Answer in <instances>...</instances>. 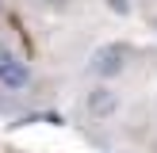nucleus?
I'll return each instance as SVG.
<instances>
[{
    "instance_id": "obj_5",
    "label": "nucleus",
    "mask_w": 157,
    "mask_h": 153,
    "mask_svg": "<svg viewBox=\"0 0 157 153\" xmlns=\"http://www.w3.org/2000/svg\"><path fill=\"white\" fill-rule=\"evenodd\" d=\"M8 61H12V54H8V46H4V42H0V69H4V65H8Z\"/></svg>"
},
{
    "instance_id": "obj_4",
    "label": "nucleus",
    "mask_w": 157,
    "mask_h": 153,
    "mask_svg": "<svg viewBox=\"0 0 157 153\" xmlns=\"http://www.w3.org/2000/svg\"><path fill=\"white\" fill-rule=\"evenodd\" d=\"M107 8H111V12H119V15H127V12H130L127 0H107Z\"/></svg>"
},
{
    "instance_id": "obj_3",
    "label": "nucleus",
    "mask_w": 157,
    "mask_h": 153,
    "mask_svg": "<svg viewBox=\"0 0 157 153\" xmlns=\"http://www.w3.org/2000/svg\"><path fill=\"white\" fill-rule=\"evenodd\" d=\"M27 80H31V73H27V65L23 61H8L4 69H0V84L4 88H12V92H19V88H27Z\"/></svg>"
},
{
    "instance_id": "obj_1",
    "label": "nucleus",
    "mask_w": 157,
    "mask_h": 153,
    "mask_svg": "<svg viewBox=\"0 0 157 153\" xmlns=\"http://www.w3.org/2000/svg\"><path fill=\"white\" fill-rule=\"evenodd\" d=\"M123 65H127V46L111 42V46H104V50L92 54V65H88V69H92L96 76H115Z\"/></svg>"
},
{
    "instance_id": "obj_2",
    "label": "nucleus",
    "mask_w": 157,
    "mask_h": 153,
    "mask_svg": "<svg viewBox=\"0 0 157 153\" xmlns=\"http://www.w3.org/2000/svg\"><path fill=\"white\" fill-rule=\"evenodd\" d=\"M115 107H119V96H115L111 88H92L88 92V115L104 119V115H111Z\"/></svg>"
}]
</instances>
